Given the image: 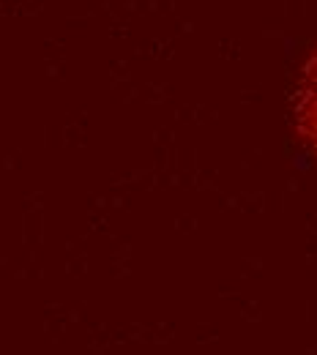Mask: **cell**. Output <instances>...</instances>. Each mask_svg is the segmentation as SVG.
<instances>
[{
  "label": "cell",
  "mask_w": 317,
  "mask_h": 355,
  "mask_svg": "<svg viewBox=\"0 0 317 355\" xmlns=\"http://www.w3.org/2000/svg\"><path fill=\"white\" fill-rule=\"evenodd\" d=\"M293 118L301 142L317 162V49L304 63V71L298 77L295 96H293Z\"/></svg>",
  "instance_id": "6da1fadb"
}]
</instances>
